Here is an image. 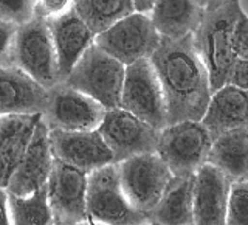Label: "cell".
I'll use <instances>...</instances> for the list:
<instances>
[{"label": "cell", "mask_w": 248, "mask_h": 225, "mask_svg": "<svg viewBox=\"0 0 248 225\" xmlns=\"http://www.w3.org/2000/svg\"><path fill=\"white\" fill-rule=\"evenodd\" d=\"M149 59L165 95L168 124L202 120L213 89L208 70L194 47L192 34L177 39L161 37Z\"/></svg>", "instance_id": "obj_1"}, {"label": "cell", "mask_w": 248, "mask_h": 225, "mask_svg": "<svg viewBox=\"0 0 248 225\" xmlns=\"http://www.w3.org/2000/svg\"><path fill=\"white\" fill-rule=\"evenodd\" d=\"M239 11V0L205 11L192 31L194 47L208 70L213 92L227 82L230 68L237 58L232 50V28Z\"/></svg>", "instance_id": "obj_2"}, {"label": "cell", "mask_w": 248, "mask_h": 225, "mask_svg": "<svg viewBox=\"0 0 248 225\" xmlns=\"http://www.w3.org/2000/svg\"><path fill=\"white\" fill-rule=\"evenodd\" d=\"M126 65L93 42L64 82L96 99L106 109L120 106Z\"/></svg>", "instance_id": "obj_3"}, {"label": "cell", "mask_w": 248, "mask_h": 225, "mask_svg": "<svg viewBox=\"0 0 248 225\" xmlns=\"http://www.w3.org/2000/svg\"><path fill=\"white\" fill-rule=\"evenodd\" d=\"M213 137L200 120L169 123L158 132L157 152L174 176L194 174L208 161Z\"/></svg>", "instance_id": "obj_4"}, {"label": "cell", "mask_w": 248, "mask_h": 225, "mask_svg": "<svg viewBox=\"0 0 248 225\" xmlns=\"http://www.w3.org/2000/svg\"><path fill=\"white\" fill-rule=\"evenodd\" d=\"M87 216L95 224H149L147 216L130 205L120 182L116 163L87 173Z\"/></svg>", "instance_id": "obj_5"}, {"label": "cell", "mask_w": 248, "mask_h": 225, "mask_svg": "<svg viewBox=\"0 0 248 225\" xmlns=\"http://www.w3.org/2000/svg\"><path fill=\"white\" fill-rule=\"evenodd\" d=\"M116 166L123 191L130 205L140 213L149 216L174 174L157 152L134 155L116 161Z\"/></svg>", "instance_id": "obj_6"}, {"label": "cell", "mask_w": 248, "mask_h": 225, "mask_svg": "<svg viewBox=\"0 0 248 225\" xmlns=\"http://www.w3.org/2000/svg\"><path fill=\"white\" fill-rule=\"evenodd\" d=\"M120 107L137 115L158 130L168 124L165 95L149 58L126 65Z\"/></svg>", "instance_id": "obj_7"}, {"label": "cell", "mask_w": 248, "mask_h": 225, "mask_svg": "<svg viewBox=\"0 0 248 225\" xmlns=\"http://www.w3.org/2000/svg\"><path fill=\"white\" fill-rule=\"evenodd\" d=\"M160 39L161 36L149 14L134 11L95 34V44L124 65H129L135 61L151 58Z\"/></svg>", "instance_id": "obj_8"}, {"label": "cell", "mask_w": 248, "mask_h": 225, "mask_svg": "<svg viewBox=\"0 0 248 225\" xmlns=\"http://www.w3.org/2000/svg\"><path fill=\"white\" fill-rule=\"evenodd\" d=\"M14 65L50 89L61 81L56 53L46 20L33 17L17 27L14 36Z\"/></svg>", "instance_id": "obj_9"}, {"label": "cell", "mask_w": 248, "mask_h": 225, "mask_svg": "<svg viewBox=\"0 0 248 225\" xmlns=\"http://www.w3.org/2000/svg\"><path fill=\"white\" fill-rule=\"evenodd\" d=\"M98 132L112 151L115 163L157 151L160 130L120 106L106 109Z\"/></svg>", "instance_id": "obj_10"}, {"label": "cell", "mask_w": 248, "mask_h": 225, "mask_svg": "<svg viewBox=\"0 0 248 225\" xmlns=\"http://www.w3.org/2000/svg\"><path fill=\"white\" fill-rule=\"evenodd\" d=\"M106 107L81 90L59 81L48 89V103L42 120L48 129L92 130L98 129Z\"/></svg>", "instance_id": "obj_11"}, {"label": "cell", "mask_w": 248, "mask_h": 225, "mask_svg": "<svg viewBox=\"0 0 248 225\" xmlns=\"http://www.w3.org/2000/svg\"><path fill=\"white\" fill-rule=\"evenodd\" d=\"M46 193L54 224H89L87 173L54 159Z\"/></svg>", "instance_id": "obj_12"}, {"label": "cell", "mask_w": 248, "mask_h": 225, "mask_svg": "<svg viewBox=\"0 0 248 225\" xmlns=\"http://www.w3.org/2000/svg\"><path fill=\"white\" fill-rule=\"evenodd\" d=\"M50 145L54 159L72 165L84 173L115 163L98 129L92 130H62L50 129Z\"/></svg>", "instance_id": "obj_13"}, {"label": "cell", "mask_w": 248, "mask_h": 225, "mask_svg": "<svg viewBox=\"0 0 248 225\" xmlns=\"http://www.w3.org/2000/svg\"><path fill=\"white\" fill-rule=\"evenodd\" d=\"M53 160L54 155L50 145V129L41 116L25 154L8 180V193L16 196H28L44 188L48 182Z\"/></svg>", "instance_id": "obj_14"}, {"label": "cell", "mask_w": 248, "mask_h": 225, "mask_svg": "<svg viewBox=\"0 0 248 225\" xmlns=\"http://www.w3.org/2000/svg\"><path fill=\"white\" fill-rule=\"evenodd\" d=\"M48 89L17 65L0 67V115H42Z\"/></svg>", "instance_id": "obj_15"}, {"label": "cell", "mask_w": 248, "mask_h": 225, "mask_svg": "<svg viewBox=\"0 0 248 225\" xmlns=\"http://www.w3.org/2000/svg\"><path fill=\"white\" fill-rule=\"evenodd\" d=\"M230 180L211 163H203L194 173L192 183V214L194 224L220 225L225 224Z\"/></svg>", "instance_id": "obj_16"}, {"label": "cell", "mask_w": 248, "mask_h": 225, "mask_svg": "<svg viewBox=\"0 0 248 225\" xmlns=\"http://www.w3.org/2000/svg\"><path fill=\"white\" fill-rule=\"evenodd\" d=\"M46 23L53 39L61 81H64L85 50L95 42V33L75 11V8L56 19L46 20Z\"/></svg>", "instance_id": "obj_17"}, {"label": "cell", "mask_w": 248, "mask_h": 225, "mask_svg": "<svg viewBox=\"0 0 248 225\" xmlns=\"http://www.w3.org/2000/svg\"><path fill=\"white\" fill-rule=\"evenodd\" d=\"M200 121L213 138L231 129L248 128V90L231 84L216 89Z\"/></svg>", "instance_id": "obj_18"}, {"label": "cell", "mask_w": 248, "mask_h": 225, "mask_svg": "<svg viewBox=\"0 0 248 225\" xmlns=\"http://www.w3.org/2000/svg\"><path fill=\"white\" fill-rule=\"evenodd\" d=\"M42 115H0V186L8 185Z\"/></svg>", "instance_id": "obj_19"}, {"label": "cell", "mask_w": 248, "mask_h": 225, "mask_svg": "<svg viewBox=\"0 0 248 225\" xmlns=\"http://www.w3.org/2000/svg\"><path fill=\"white\" fill-rule=\"evenodd\" d=\"M208 163L230 182L248 178V128H236L214 137Z\"/></svg>", "instance_id": "obj_20"}, {"label": "cell", "mask_w": 248, "mask_h": 225, "mask_svg": "<svg viewBox=\"0 0 248 225\" xmlns=\"http://www.w3.org/2000/svg\"><path fill=\"white\" fill-rule=\"evenodd\" d=\"M203 10L197 0H155L149 17L161 37H183L197 28Z\"/></svg>", "instance_id": "obj_21"}, {"label": "cell", "mask_w": 248, "mask_h": 225, "mask_svg": "<svg viewBox=\"0 0 248 225\" xmlns=\"http://www.w3.org/2000/svg\"><path fill=\"white\" fill-rule=\"evenodd\" d=\"M194 174L172 176L158 204L149 213V224H194L192 214Z\"/></svg>", "instance_id": "obj_22"}, {"label": "cell", "mask_w": 248, "mask_h": 225, "mask_svg": "<svg viewBox=\"0 0 248 225\" xmlns=\"http://www.w3.org/2000/svg\"><path fill=\"white\" fill-rule=\"evenodd\" d=\"M73 8L95 34L135 11L132 0H75Z\"/></svg>", "instance_id": "obj_23"}, {"label": "cell", "mask_w": 248, "mask_h": 225, "mask_svg": "<svg viewBox=\"0 0 248 225\" xmlns=\"http://www.w3.org/2000/svg\"><path fill=\"white\" fill-rule=\"evenodd\" d=\"M8 207H10L11 224L22 225H48L53 222V213L48 204L46 185L39 191L28 196H16L8 193Z\"/></svg>", "instance_id": "obj_24"}, {"label": "cell", "mask_w": 248, "mask_h": 225, "mask_svg": "<svg viewBox=\"0 0 248 225\" xmlns=\"http://www.w3.org/2000/svg\"><path fill=\"white\" fill-rule=\"evenodd\" d=\"M225 224L248 225V178L230 183Z\"/></svg>", "instance_id": "obj_25"}, {"label": "cell", "mask_w": 248, "mask_h": 225, "mask_svg": "<svg viewBox=\"0 0 248 225\" xmlns=\"http://www.w3.org/2000/svg\"><path fill=\"white\" fill-rule=\"evenodd\" d=\"M36 17V0H0V19L20 27Z\"/></svg>", "instance_id": "obj_26"}, {"label": "cell", "mask_w": 248, "mask_h": 225, "mask_svg": "<svg viewBox=\"0 0 248 225\" xmlns=\"http://www.w3.org/2000/svg\"><path fill=\"white\" fill-rule=\"evenodd\" d=\"M17 27L0 19V67L14 64V36Z\"/></svg>", "instance_id": "obj_27"}, {"label": "cell", "mask_w": 248, "mask_h": 225, "mask_svg": "<svg viewBox=\"0 0 248 225\" xmlns=\"http://www.w3.org/2000/svg\"><path fill=\"white\" fill-rule=\"evenodd\" d=\"M73 6L75 0H36V17L51 20L72 11Z\"/></svg>", "instance_id": "obj_28"}, {"label": "cell", "mask_w": 248, "mask_h": 225, "mask_svg": "<svg viewBox=\"0 0 248 225\" xmlns=\"http://www.w3.org/2000/svg\"><path fill=\"white\" fill-rule=\"evenodd\" d=\"M232 50L237 58H248V16L239 11L232 28Z\"/></svg>", "instance_id": "obj_29"}, {"label": "cell", "mask_w": 248, "mask_h": 225, "mask_svg": "<svg viewBox=\"0 0 248 225\" xmlns=\"http://www.w3.org/2000/svg\"><path fill=\"white\" fill-rule=\"evenodd\" d=\"M225 84H231L248 90V58H236L228 72Z\"/></svg>", "instance_id": "obj_30"}, {"label": "cell", "mask_w": 248, "mask_h": 225, "mask_svg": "<svg viewBox=\"0 0 248 225\" xmlns=\"http://www.w3.org/2000/svg\"><path fill=\"white\" fill-rule=\"evenodd\" d=\"M11 224L10 219V207H8V190L0 186V225Z\"/></svg>", "instance_id": "obj_31"}, {"label": "cell", "mask_w": 248, "mask_h": 225, "mask_svg": "<svg viewBox=\"0 0 248 225\" xmlns=\"http://www.w3.org/2000/svg\"><path fill=\"white\" fill-rule=\"evenodd\" d=\"M197 2L202 6V10L209 11V10H214V8H219L225 3L231 2V0H197Z\"/></svg>", "instance_id": "obj_32"}, {"label": "cell", "mask_w": 248, "mask_h": 225, "mask_svg": "<svg viewBox=\"0 0 248 225\" xmlns=\"http://www.w3.org/2000/svg\"><path fill=\"white\" fill-rule=\"evenodd\" d=\"M154 2H155V0H132L135 11H138V13H146V14H149V11L152 10Z\"/></svg>", "instance_id": "obj_33"}, {"label": "cell", "mask_w": 248, "mask_h": 225, "mask_svg": "<svg viewBox=\"0 0 248 225\" xmlns=\"http://www.w3.org/2000/svg\"><path fill=\"white\" fill-rule=\"evenodd\" d=\"M239 6H240V10H242V13L248 16V0H239Z\"/></svg>", "instance_id": "obj_34"}]
</instances>
